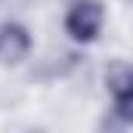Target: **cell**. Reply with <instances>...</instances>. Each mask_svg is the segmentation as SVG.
Here are the masks:
<instances>
[{
	"label": "cell",
	"instance_id": "1",
	"mask_svg": "<svg viewBox=\"0 0 133 133\" xmlns=\"http://www.w3.org/2000/svg\"><path fill=\"white\" fill-rule=\"evenodd\" d=\"M105 25L102 0H71L65 9V31L77 43H93Z\"/></svg>",
	"mask_w": 133,
	"mask_h": 133
},
{
	"label": "cell",
	"instance_id": "2",
	"mask_svg": "<svg viewBox=\"0 0 133 133\" xmlns=\"http://www.w3.org/2000/svg\"><path fill=\"white\" fill-rule=\"evenodd\" d=\"M105 90L115 102V115L121 118V124H130L133 121V108H130V99H133V71H130V62L127 59H115L111 65L105 68Z\"/></svg>",
	"mask_w": 133,
	"mask_h": 133
},
{
	"label": "cell",
	"instance_id": "3",
	"mask_svg": "<svg viewBox=\"0 0 133 133\" xmlns=\"http://www.w3.org/2000/svg\"><path fill=\"white\" fill-rule=\"evenodd\" d=\"M31 53V34L19 22H3L0 25V62L3 65H19Z\"/></svg>",
	"mask_w": 133,
	"mask_h": 133
}]
</instances>
